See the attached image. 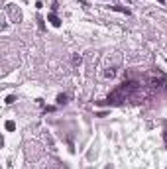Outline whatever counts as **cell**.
Listing matches in <instances>:
<instances>
[{
  "label": "cell",
  "instance_id": "cell-1",
  "mask_svg": "<svg viewBox=\"0 0 167 169\" xmlns=\"http://www.w3.org/2000/svg\"><path fill=\"white\" fill-rule=\"evenodd\" d=\"M116 73H118V69H116V67L112 65V67H106V69H104L102 77H104V79H114V77H116Z\"/></svg>",
  "mask_w": 167,
  "mask_h": 169
},
{
  "label": "cell",
  "instance_id": "cell-2",
  "mask_svg": "<svg viewBox=\"0 0 167 169\" xmlns=\"http://www.w3.org/2000/svg\"><path fill=\"white\" fill-rule=\"evenodd\" d=\"M8 14L12 16V18H14L16 22H20V20H22V12H20L18 8H14V6H12V4L8 6Z\"/></svg>",
  "mask_w": 167,
  "mask_h": 169
},
{
  "label": "cell",
  "instance_id": "cell-3",
  "mask_svg": "<svg viewBox=\"0 0 167 169\" xmlns=\"http://www.w3.org/2000/svg\"><path fill=\"white\" fill-rule=\"evenodd\" d=\"M67 100H69V96H67L65 93H63V94H59V96H57V104H59V106H61V104H67Z\"/></svg>",
  "mask_w": 167,
  "mask_h": 169
},
{
  "label": "cell",
  "instance_id": "cell-4",
  "mask_svg": "<svg viewBox=\"0 0 167 169\" xmlns=\"http://www.w3.org/2000/svg\"><path fill=\"white\" fill-rule=\"evenodd\" d=\"M49 22H51L53 26H61V20H59L55 14H49Z\"/></svg>",
  "mask_w": 167,
  "mask_h": 169
},
{
  "label": "cell",
  "instance_id": "cell-5",
  "mask_svg": "<svg viewBox=\"0 0 167 169\" xmlns=\"http://www.w3.org/2000/svg\"><path fill=\"white\" fill-rule=\"evenodd\" d=\"M81 61H83V57L79 55V53H75V55H73V65H81Z\"/></svg>",
  "mask_w": 167,
  "mask_h": 169
},
{
  "label": "cell",
  "instance_id": "cell-6",
  "mask_svg": "<svg viewBox=\"0 0 167 169\" xmlns=\"http://www.w3.org/2000/svg\"><path fill=\"white\" fill-rule=\"evenodd\" d=\"M14 128H16V124L12 122V120H8V122H6V130H10V132H12Z\"/></svg>",
  "mask_w": 167,
  "mask_h": 169
},
{
  "label": "cell",
  "instance_id": "cell-7",
  "mask_svg": "<svg viewBox=\"0 0 167 169\" xmlns=\"http://www.w3.org/2000/svg\"><path fill=\"white\" fill-rule=\"evenodd\" d=\"M163 138H165V144H167V132H165V134H163Z\"/></svg>",
  "mask_w": 167,
  "mask_h": 169
},
{
  "label": "cell",
  "instance_id": "cell-8",
  "mask_svg": "<svg viewBox=\"0 0 167 169\" xmlns=\"http://www.w3.org/2000/svg\"><path fill=\"white\" fill-rule=\"evenodd\" d=\"M157 2H165V0H157Z\"/></svg>",
  "mask_w": 167,
  "mask_h": 169
}]
</instances>
